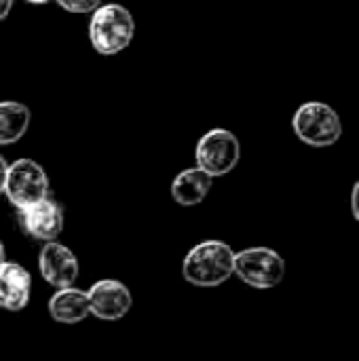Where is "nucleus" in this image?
Instances as JSON below:
<instances>
[{"mask_svg": "<svg viewBox=\"0 0 359 361\" xmlns=\"http://www.w3.org/2000/svg\"><path fill=\"white\" fill-rule=\"evenodd\" d=\"M235 275V252L229 243L207 239L197 243L182 262V277L197 288H218Z\"/></svg>", "mask_w": 359, "mask_h": 361, "instance_id": "1", "label": "nucleus"}, {"mask_svg": "<svg viewBox=\"0 0 359 361\" xmlns=\"http://www.w3.org/2000/svg\"><path fill=\"white\" fill-rule=\"evenodd\" d=\"M135 34V19L123 4H102L89 21V40L99 55H116L125 51Z\"/></svg>", "mask_w": 359, "mask_h": 361, "instance_id": "2", "label": "nucleus"}, {"mask_svg": "<svg viewBox=\"0 0 359 361\" xmlns=\"http://www.w3.org/2000/svg\"><path fill=\"white\" fill-rule=\"evenodd\" d=\"M292 129L300 142L313 148H328L343 135L341 114L326 102H305L292 118Z\"/></svg>", "mask_w": 359, "mask_h": 361, "instance_id": "3", "label": "nucleus"}, {"mask_svg": "<svg viewBox=\"0 0 359 361\" xmlns=\"http://www.w3.org/2000/svg\"><path fill=\"white\" fill-rule=\"evenodd\" d=\"M235 275L250 288L273 290L286 279V260L271 247L235 252Z\"/></svg>", "mask_w": 359, "mask_h": 361, "instance_id": "4", "label": "nucleus"}, {"mask_svg": "<svg viewBox=\"0 0 359 361\" xmlns=\"http://www.w3.org/2000/svg\"><path fill=\"white\" fill-rule=\"evenodd\" d=\"M195 159L199 169H203L212 178H220L237 167L241 159V144L233 131L212 129L201 135L195 150Z\"/></svg>", "mask_w": 359, "mask_h": 361, "instance_id": "5", "label": "nucleus"}, {"mask_svg": "<svg viewBox=\"0 0 359 361\" xmlns=\"http://www.w3.org/2000/svg\"><path fill=\"white\" fill-rule=\"evenodd\" d=\"M4 195H6L8 203L17 209L49 197L47 171L34 159H17V161L8 163Z\"/></svg>", "mask_w": 359, "mask_h": 361, "instance_id": "6", "label": "nucleus"}, {"mask_svg": "<svg viewBox=\"0 0 359 361\" xmlns=\"http://www.w3.org/2000/svg\"><path fill=\"white\" fill-rule=\"evenodd\" d=\"M17 216L23 233L42 243L57 241L63 231V209L51 195L17 209Z\"/></svg>", "mask_w": 359, "mask_h": 361, "instance_id": "7", "label": "nucleus"}, {"mask_svg": "<svg viewBox=\"0 0 359 361\" xmlns=\"http://www.w3.org/2000/svg\"><path fill=\"white\" fill-rule=\"evenodd\" d=\"M87 298H89V313L104 322H118L133 307V296L129 288L116 279L95 281L89 288Z\"/></svg>", "mask_w": 359, "mask_h": 361, "instance_id": "8", "label": "nucleus"}, {"mask_svg": "<svg viewBox=\"0 0 359 361\" xmlns=\"http://www.w3.org/2000/svg\"><path fill=\"white\" fill-rule=\"evenodd\" d=\"M38 271L49 286L61 290L74 286L80 267H78V258L70 247L61 245L59 241H49L42 245L38 254Z\"/></svg>", "mask_w": 359, "mask_h": 361, "instance_id": "9", "label": "nucleus"}, {"mask_svg": "<svg viewBox=\"0 0 359 361\" xmlns=\"http://www.w3.org/2000/svg\"><path fill=\"white\" fill-rule=\"evenodd\" d=\"M32 296V275L19 262L0 264V309L19 313L28 307Z\"/></svg>", "mask_w": 359, "mask_h": 361, "instance_id": "10", "label": "nucleus"}, {"mask_svg": "<svg viewBox=\"0 0 359 361\" xmlns=\"http://www.w3.org/2000/svg\"><path fill=\"white\" fill-rule=\"evenodd\" d=\"M49 315L53 322L57 324H66V326H74L80 324L83 319H87L89 313V298L87 292L70 286V288H61L57 290L51 298H49Z\"/></svg>", "mask_w": 359, "mask_h": 361, "instance_id": "11", "label": "nucleus"}, {"mask_svg": "<svg viewBox=\"0 0 359 361\" xmlns=\"http://www.w3.org/2000/svg\"><path fill=\"white\" fill-rule=\"evenodd\" d=\"M214 186V178L199 167L180 171L171 182V197L182 207H195L205 201Z\"/></svg>", "mask_w": 359, "mask_h": 361, "instance_id": "12", "label": "nucleus"}, {"mask_svg": "<svg viewBox=\"0 0 359 361\" xmlns=\"http://www.w3.org/2000/svg\"><path fill=\"white\" fill-rule=\"evenodd\" d=\"M30 108L15 99L0 102V146L19 142L30 127Z\"/></svg>", "mask_w": 359, "mask_h": 361, "instance_id": "13", "label": "nucleus"}, {"mask_svg": "<svg viewBox=\"0 0 359 361\" xmlns=\"http://www.w3.org/2000/svg\"><path fill=\"white\" fill-rule=\"evenodd\" d=\"M68 13H93L102 6V0H55Z\"/></svg>", "mask_w": 359, "mask_h": 361, "instance_id": "14", "label": "nucleus"}, {"mask_svg": "<svg viewBox=\"0 0 359 361\" xmlns=\"http://www.w3.org/2000/svg\"><path fill=\"white\" fill-rule=\"evenodd\" d=\"M351 212H353V218L359 222V180L351 190Z\"/></svg>", "mask_w": 359, "mask_h": 361, "instance_id": "15", "label": "nucleus"}, {"mask_svg": "<svg viewBox=\"0 0 359 361\" xmlns=\"http://www.w3.org/2000/svg\"><path fill=\"white\" fill-rule=\"evenodd\" d=\"M6 171H8V163L6 159L0 154V195H4V182H6Z\"/></svg>", "mask_w": 359, "mask_h": 361, "instance_id": "16", "label": "nucleus"}, {"mask_svg": "<svg viewBox=\"0 0 359 361\" xmlns=\"http://www.w3.org/2000/svg\"><path fill=\"white\" fill-rule=\"evenodd\" d=\"M11 8H13V0H0V21L8 17Z\"/></svg>", "mask_w": 359, "mask_h": 361, "instance_id": "17", "label": "nucleus"}, {"mask_svg": "<svg viewBox=\"0 0 359 361\" xmlns=\"http://www.w3.org/2000/svg\"><path fill=\"white\" fill-rule=\"evenodd\" d=\"M2 262H6V250H4V243H2V239H0V264Z\"/></svg>", "mask_w": 359, "mask_h": 361, "instance_id": "18", "label": "nucleus"}, {"mask_svg": "<svg viewBox=\"0 0 359 361\" xmlns=\"http://www.w3.org/2000/svg\"><path fill=\"white\" fill-rule=\"evenodd\" d=\"M25 2H30V4H44V2H49V0H25Z\"/></svg>", "mask_w": 359, "mask_h": 361, "instance_id": "19", "label": "nucleus"}]
</instances>
